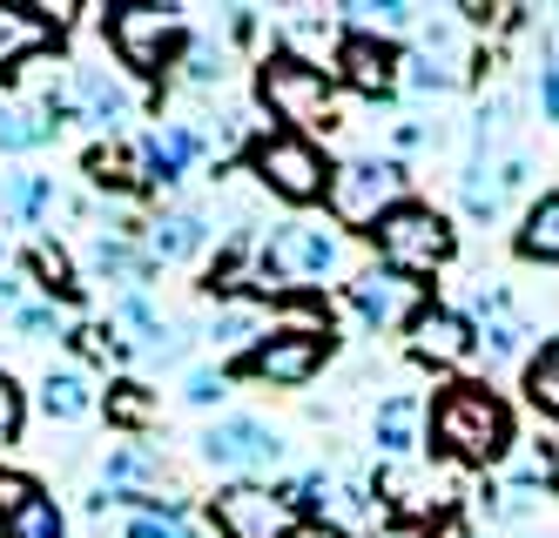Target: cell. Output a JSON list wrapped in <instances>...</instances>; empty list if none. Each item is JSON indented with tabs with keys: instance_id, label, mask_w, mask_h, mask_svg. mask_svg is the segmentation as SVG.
Returning <instances> with one entry per match:
<instances>
[{
	"instance_id": "cell-1",
	"label": "cell",
	"mask_w": 559,
	"mask_h": 538,
	"mask_svg": "<svg viewBox=\"0 0 559 538\" xmlns=\"http://www.w3.org/2000/svg\"><path fill=\"white\" fill-rule=\"evenodd\" d=\"M431 444L459 465H499L512 458V410L486 384H445L431 404Z\"/></svg>"
},
{
	"instance_id": "cell-2",
	"label": "cell",
	"mask_w": 559,
	"mask_h": 538,
	"mask_svg": "<svg viewBox=\"0 0 559 538\" xmlns=\"http://www.w3.org/2000/svg\"><path fill=\"white\" fill-rule=\"evenodd\" d=\"M350 270V236L324 216H290L257 242V289L284 283H331Z\"/></svg>"
},
{
	"instance_id": "cell-3",
	"label": "cell",
	"mask_w": 559,
	"mask_h": 538,
	"mask_svg": "<svg viewBox=\"0 0 559 538\" xmlns=\"http://www.w3.org/2000/svg\"><path fill=\"white\" fill-rule=\"evenodd\" d=\"M257 101L270 108V121H284V135H331L337 129V88H331V74L304 61V55H270L257 68Z\"/></svg>"
},
{
	"instance_id": "cell-4",
	"label": "cell",
	"mask_w": 559,
	"mask_h": 538,
	"mask_svg": "<svg viewBox=\"0 0 559 538\" xmlns=\"http://www.w3.org/2000/svg\"><path fill=\"white\" fill-rule=\"evenodd\" d=\"M397 202H412L405 195V162H378V155H350L331 169L324 182V210L331 223L350 236V229H378Z\"/></svg>"
},
{
	"instance_id": "cell-5",
	"label": "cell",
	"mask_w": 559,
	"mask_h": 538,
	"mask_svg": "<svg viewBox=\"0 0 559 538\" xmlns=\"http://www.w3.org/2000/svg\"><path fill=\"white\" fill-rule=\"evenodd\" d=\"M371 242H378V263H384V270L425 283L431 270H445V263H452L459 229H452V216H438L431 202H397V210L371 229Z\"/></svg>"
},
{
	"instance_id": "cell-6",
	"label": "cell",
	"mask_w": 559,
	"mask_h": 538,
	"mask_svg": "<svg viewBox=\"0 0 559 538\" xmlns=\"http://www.w3.org/2000/svg\"><path fill=\"white\" fill-rule=\"evenodd\" d=\"M102 34L129 74H163L189 48V14L182 8H108Z\"/></svg>"
},
{
	"instance_id": "cell-7",
	"label": "cell",
	"mask_w": 559,
	"mask_h": 538,
	"mask_svg": "<svg viewBox=\"0 0 559 538\" xmlns=\"http://www.w3.org/2000/svg\"><path fill=\"white\" fill-rule=\"evenodd\" d=\"M250 169H257V182L270 189V195H284V202H324V182H331V162H324V148L317 142H304V135H257L250 142Z\"/></svg>"
},
{
	"instance_id": "cell-8",
	"label": "cell",
	"mask_w": 559,
	"mask_h": 538,
	"mask_svg": "<svg viewBox=\"0 0 559 538\" xmlns=\"http://www.w3.org/2000/svg\"><path fill=\"white\" fill-rule=\"evenodd\" d=\"M324 357H331V323H284L243 357V378L270 391H297L324 370Z\"/></svg>"
},
{
	"instance_id": "cell-9",
	"label": "cell",
	"mask_w": 559,
	"mask_h": 538,
	"mask_svg": "<svg viewBox=\"0 0 559 538\" xmlns=\"http://www.w3.org/2000/svg\"><path fill=\"white\" fill-rule=\"evenodd\" d=\"M88 121V129H102L115 142V129L135 115V88L122 81V68H88V61H74L61 74V88H55V121Z\"/></svg>"
},
{
	"instance_id": "cell-10",
	"label": "cell",
	"mask_w": 559,
	"mask_h": 538,
	"mask_svg": "<svg viewBox=\"0 0 559 538\" xmlns=\"http://www.w3.org/2000/svg\"><path fill=\"white\" fill-rule=\"evenodd\" d=\"M195 444H203V465L236 478V485H257L263 471L284 465V438H276L263 418H216Z\"/></svg>"
},
{
	"instance_id": "cell-11",
	"label": "cell",
	"mask_w": 559,
	"mask_h": 538,
	"mask_svg": "<svg viewBox=\"0 0 559 538\" xmlns=\"http://www.w3.org/2000/svg\"><path fill=\"white\" fill-rule=\"evenodd\" d=\"M350 310H357L365 330H412L431 310V297H425L418 276H397L384 263H365V270L350 276Z\"/></svg>"
},
{
	"instance_id": "cell-12",
	"label": "cell",
	"mask_w": 559,
	"mask_h": 538,
	"mask_svg": "<svg viewBox=\"0 0 559 538\" xmlns=\"http://www.w3.org/2000/svg\"><path fill=\"white\" fill-rule=\"evenodd\" d=\"M210 525H216V538H284L297 525V512L284 505L276 485H223L210 499Z\"/></svg>"
},
{
	"instance_id": "cell-13",
	"label": "cell",
	"mask_w": 559,
	"mask_h": 538,
	"mask_svg": "<svg viewBox=\"0 0 559 538\" xmlns=\"http://www.w3.org/2000/svg\"><path fill=\"white\" fill-rule=\"evenodd\" d=\"M135 162H142V189H176L195 162H203V135L189 121H163L135 142Z\"/></svg>"
},
{
	"instance_id": "cell-14",
	"label": "cell",
	"mask_w": 559,
	"mask_h": 538,
	"mask_svg": "<svg viewBox=\"0 0 559 538\" xmlns=\"http://www.w3.org/2000/svg\"><path fill=\"white\" fill-rule=\"evenodd\" d=\"M102 485L115 491V499H102V505H129V499H155V491H182V485L163 471V458H155L148 444H108Z\"/></svg>"
},
{
	"instance_id": "cell-15",
	"label": "cell",
	"mask_w": 559,
	"mask_h": 538,
	"mask_svg": "<svg viewBox=\"0 0 559 538\" xmlns=\"http://www.w3.org/2000/svg\"><path fill=\"white\" fill-rule=\"evenodd\" d=\"M337 74H344V88H357L365 101H384L397 88V48L391 40H371V34H344L337 40Z\"/></svg>"
},
{
	"instance_id": "cell-16",
	"label": "cell",
	"mask_w": 559,
	"mask_h": 538,
	"mask_svg": "<svg viewBox=\"0 0 559 538\" xmlns=\"http://www.w3.org/2000/svg\"><path fill=\"white\" fill-rule=\"evenodd\" d=\"M412 357H418V363H431V370H459L465 357H478L472 323H465L459 310H445V303H431V310L412 323Z\"/></svg>"
},
{
	"instance_id": "cell-17",
	"label": "cell",
	"mask_w": 559,
	"mask_h": 538,
	"mask_svg": "<svg viewBox=\"0 0 559 538\" xmlns=\"http://www.w3.org/2000/svg\"><path fill=\"white\" fill-rule=\"evenodd\" d=\"M465 323H472V344L486 350L492 363H506V357H519V350H526V323H519V310H512V297H506V289H478Z\"/></svg>"
},
{
	"instance_id": "cell-18",
	"label": "cell",
	"mask_w": 559,
	"mask_h": 538,
	"mask_svg": "<svg viewBox=\"0 0 559 538\" xmlns=\"http://www.w3.org/2000/svg\"><path fill=\"white\" fill-rule=\"evenodd\" d=\"M55 108L41 95H0V155H34V148H48L55 142Z\"/></svg>"
},
{
	"instance_id": "cell-19",
	"label": "cell",
	"mask_w": 559,
	"mask_h": 538,
	"mask_svg": "<svg viewBox=\"0 0 559 538\" xmlns=\"http://www.w3.org/2000/svg\"><path fill=\"white\" fill-rule=\"evenodd\" d=\"M88 270H95V276H108V283H122V297H129V289H148L155 256H148V242H142V236L95 229V242H88Z\"/></svg>"
},
{
	"instance_id": "cell-20",
	"label": "cell",
	"mask_w": 559,
	"mask_h": 538,
	"mask_svg": "<svg viewBox=\"0 0 559 538\" xmlns=\"http://www.w3.org/2000/svg\"><path fill=\"white\" fill-rule=\"evenodd\" d=\"M142 242H148L155 263H189V256L210 250V216L203 210H163V216L142 229Z\"/></svg>"
},
{
	"instance_id": "cell-21",
	"label": "cell",
	"mask_w": 559,
	"mask_h": 538,
	"mask_svg": "<svg viewBox=\"0 0 559 538\" xmlns=\"http://www.w3.org/2000/svg\"><path fill=\"white\" fill-rule=\"evenodd\" d=\"M519 182H526V162H519V155H506V162H486V155H478L472 169H465V216H472V223H492Z\"/></svg>"
},
{
	"instance_id": "cell-22",
	"label": "cell",
	"mask_w": 559,
	"mask_h": 538,
	"mask_svg": "<svg viewBox=\"0 0 559 538\" xmlns=\"http://www.w3.org/2000/svg\"><path fill=\"white\" fill-rule=\"evenodd\" d=\"M418 425H425L418 391H391V397L378 404V418H371V444H378V458H412V451H418Z\"/></svg>"
},
{
	"instance_id": "cell-23",
	"label": "cell",
	"mask_w": 559,
	"mask_h": 538,
	"mask_svg": "<svg viewBox=\"0 0 559 538\" xmlns=\"http://www.w3.org/2000/svg\"><path fill=\"white\" fill-rule=\"evenodd\" d=\"M55 40V27L34 14V8H14V0H0V74H14V68H27L34 55H41Z\"/></svg>"
},
{
	"instance_id": "cell-24",
	"label": "cell",
	"mask_w": 559,
	"mask_h": 538,
	"mask_svg": "<svg viewBox=\"0 0 559 538\" xmlns=\"http://www.w3.org/2000/svg\"><path fill=\"white\" fill-rule=\"evenodd\" d=\"M337 21L350 34H371V40H397L412 34L425 21V8H412V0H350V8H337Z\"/></svg>"
},
{
	"instance_id": "cell-25",
	"label": "cell",
	"mask_w": 559,
	"mask_h": 538,
	"mask_svg": "<svg viewBox=\"0 0 559 538\" xmlns=\"http://www.w3.org/2000/svg\"><path fill=\"white\" fill-rule=\"evenodd\" d=\"M263 337H270V310H263V303H223L216 323H210V350H216V357H236V350L250 357Z\"/></svg>"
},
{
	"instance_id": "cell-26",
	"label": "cell",
	"mask_w": 559,
	"mask_h": 538,
	"mask_svg": "<svg viewBox=\"0 0 559 538\" xmlns=\"http://www.w3.org/2000/svg\"><path fill=\"white\" fill-rule=\"evenodd\" d=\"M34 283H41L48 289V303L61 297V303H74V297H82V276H74V256L61 250V242H48V236H34L27 242V263H21Z\"/></svg>"
},
{
	"instance_id": "cell-27",
	"label": "cell",
	"mask_w": 559,
	"mask_h": 538,
	"mask_svg": "<svg viewBox=\"0 0 559 538\" xmlns=\"http://www.w3.org/2000/svg\"><path fill=\"white\" fill-rule=\"evenodd\" d=\"M55 210V176H0V216L34 229Z\"/></svg>"
},
{
	"instance_id": "cell-28",
	"label": "cell",
	"mask_w": 559,
	"mask_h": 538,
	"mask_svg": "<svg viewBox=\"0 0 559 538\" xmlns=\"http://www.w3.org/2000/svg\"><path fill=\"white\" fill-rule=\"evenodd\" d=\"M41 410L55 425H82L95 410V384L82 378V370H48V378H41Z\"/></svg>"
},
{
	"instance_id": "cell-29",
	"label": "cell",
	"mask_w": 559,
	"mask_h": 538,
	"mask_svg": "<svg viewBox=\"0 0 559 538\" xmlns=\"http://www.w3.org/2000/svg\"><path fill=\"white\" fill-rule=\"evenodd\" d=\"M88 182L108 189V195H122V189H142V162H135V142H95L88 148Z\"/></svg>"
},
{
	"instance_id": "cell-30",
	"label": "cell",
	"mask_w": 559,
	"mask_h": 538,
	"mask_svg": "<svg viewBox=\"0 0 559 538\" xmlns=\"http://www.w3.org/2000/svg\"><path fill=\"white\" fill-rule=\"evenodd\" d=\"M182 81L195 95H216L223 81H229V40L216 34H189V48H182Z\"/></svg>"
},
{
	"instance_id": "cell-31",
	"label": "cell",
	"mask_w": 559,
	"mask_h": 538,
	"mask_svg": "<svg viewBox=\"0 0 559 538\" xmlns=\"http://www.w3.org/2000/svg\"><path fill=\"white\" fill-rule=\"evenodd\" d=\"M519 256L526 263H559V189L526 210V223H519Z\"/></svg>"
},
{
	"instance_id": "cell-32",
	"label": "cell",
	"mask_w": 559,
	"mask_h": 538,
	"mask_svg": "<svg viewBox=\"0 0 559 538\" xmlns=\"http://www.w3.org/2000/svg\"><path fill=\"white\" fill-rule=\"evenodd\" d=\"M276 491H284V505L304 512V518H331L337 512V478H324V471H297L290 485H276Z\"/></svg>"
},
{
	"instance_id": "cell-33",
	"label": "cell",
	"mask_w": 559,
	"mask_h": 538,
	"mask_svg": "<svg viewBox=\"0 0 559 538\" xmlns=\"http://www.w3.org/2000/svg\"><path fill=\"white\" fill-rule=\"evenodd\" d=\"M397 88H412V95H452L459 88V68L431 61V55H397Z\"/></svg>"
},
{
	"instance_id": "cell-34",
	"label": "cell",
	"mask_w": 559,
	"mask_h": 538,
	"mask_svg": "<svg viewBox=\"0 0 559 538\" xmlns=\"http://www.w3.org/2000/svg\"><path fill=\"white\" fill-rule=\"evenodd\" d=\"M148 418H155V397H148L135 378H122V384L108 391V425H122V431H142Z\"/></svg>"
},
{
	"instance_id": "cell-35",
	"label": "cell",
	"mask_w": 559,
	"mask_h": 538,
	"mask_svg": "<svg viewBox=\"0 0 559 538\" xmlns=\"http://www.w3.org/2000/svg\"><path fill=\"white\" fill-rule=\"evenodd\" d=\"M8 538H68V525H61V505H55L48 491H41V499H34L27 512H14V518H8Z\"/></svg>"
},
{
	"instance_id": "cell-36",
	"label": "cell",
	"mask_w": 559,
	"mask_h": 538,
	"mask_svg": "<svg viewBox=\"0 0 559 538\" xmlns=\"http://www.w3.org/2000/svg\"><path fill=\"white\" fill-rule=\"evenodd\" d=\"M526 391H533V404L546 410V418H559V344H546L526 363Z\"/></svg>"
},
{
	"instance_id": "cell-37",
	"label": "cell",
	"mask_w": 559,
	"mask_h": 538,
	"mask_svg": "<svg viewBox=\"0 0 559 538\" xmlns=\"http://www.w3.org/2000/svg\"><path fill=\"white\" fill-rule=\"evenodd\" d=\"M284 34H290V48H331V40H337V21H331V14L317 21L310 8H297V14L284 21Z\"/></svg>"
},
{
	"instance_id": "cell-38",
	"label": "cell",
	"mask_w": 559,
	"mask_h": 538,
	"mask_svg": "<svg viewBox=\"0 0 559 538\" xmlns=\"http://www.w3.org/2000/svg\"><path fill=\"white\" fill-rule=\"evenodd\" d=\"M229 397V378H223V370H189V378H182V404H195V410H210V404H223Z\"/></svg>"
},
{
	"instance_id": "cell-39",
	"label": "cell",
	"mask_w": 559,
	"mask_h": 538,
	"mask_svg": "<svg viewBox=\"0 0 559 538\" xmlns=\"http://www.w3.org/2000/svg\"><path fill=\"white\" fill-rule=\"evenodd\" d=\"M34 499H41V485H34V478H21V471H0V525H8L14 512H27Z\"/></svg>"
},
{
	"instance_id": "cell-40",
	"label": "cell",
	"mask_w": 559,
	"mask_h": 538,
	"mask_svg": "<svg viewBox=\"0 0 559 538\" xmlns=\"http://www.w3.org/2000/svg\"><path fill=\"white\" fill-rule=\"evenodd\" d=\"M21 418H27V397H21V384L0 370V444H14L21 438Z\"/></svg>"
},
{
	"instance_id": "cell-41",
	"label": "cell",
	"mask_w": 559,
	"mask_h": 538,
	"mask_svg": "<svg viewBox=\"0 0 559 538\" xmlns=\"http://www.w3.org/2000/svg\"><path fill=\"white\" fill-rule=\"evenodd\" d=\"M14 330H21V337H61V310L55 303H21Z\"/></svg>"
},
{
	"instance_id": "cell-42",
	"label": "cell",
	"mask_w": 559,
	"mask_h": 538,
	"mask_svg": "<svg viewBox=\"0 0 559 538\" xmlns=\"http://www.w3.org/2000/svg\"><path fill=\"white\" fill-rule=\"evenodd\" d=\"M122 538H203V531H195L189 518H129Z\"/></svg>"
},
{
	"instance_id": "cell-43",
	"label": "cell",
	"mask_w": 559,
	"mask_h": 538,
	"mask_svg": "<svg viewBox=\"0 0 559 538\" xmlns=\"http://www.w3.org/2000/svg\"><path fill=\"white\" fill-rule=\"evenodd\" d=\"M21 289H27V270H21L8 250H0V303H8V310H21Z\"/></svg>"
},
{
	"instance_id": "cell-44",
	"label": "cell",
	"mask_w": 559,
	"mask_h": 538,
	"mask_svg": "<svg viewBox=\"0 0 559 538\" xmlns=\"http://www.w3.org/2000/svg\"><path fill=\"white\" fill-rule=\"evenodd\" d=\"M365 538H438V531H431L425 518H378Z\"/></svg>"
},
{
	"instance_id": "cell-45",
	"label": "cell",
	"mask_w": 559,
	"mask_h": 538,
	"mask_svg": "<svg viewBox=\"0 0 559 538\" xmlns=\"http://www.w3.org/2000/svg\"><path fill=\"white\" fill-rule=\"evenodd\" d=\"M539 108H546V121H559V61L539 68Z\"/></svg>"
},
{
	"instance_id": "cell-46",
	"label": "cell",
	"mask_w": 559,
	"mask_h": 538,
	"mask_svg": "<svg viewBox=\"0 0 559 538\" xmlns=\"http://www.w3.org/2000/svg\"><path fill=\"white\" fill-rule=\"evenodd\" d=\"M284 538H350V531H344V525H331V518H297Z\"/></svg>"
},
{
	"instance_id": "cell-47",
	"label": "cell",
	"mask_w": 559,
	"mask_h": 538,
	"mask_svg": "<svg viewBox=\"0 0 559 538\" xmlns=\"http://www.w3.org/2000/svg\"><path fill=\"white\" fill-rule=\"evenodd\" d=\"M0 538H8V525H0Z\"/></svg>"
}]
</instances>
